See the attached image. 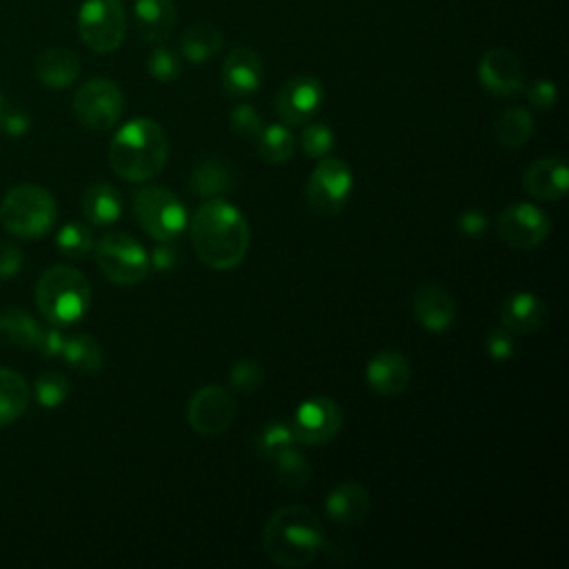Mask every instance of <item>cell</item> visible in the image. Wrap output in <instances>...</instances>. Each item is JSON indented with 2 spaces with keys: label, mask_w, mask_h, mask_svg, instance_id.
<instances>
[{
  "label": "cell",
  "mask_w": 569,
  "mask_h": 569,
  "mask_svg": "<svg viewBox=\"0 0 569 569\" xmlns=\"http://www.w3.org/2000/svg\"><path fill=\"white\" fill-rule=\"evenodd\" d=\"M191 240L204 267L213 271H229L244 260L251 231L242 211L218 196L207 198L198 207L191 220Z\"/></svg>",
  "instance_id": "obj_1"
},
{
  "label": "cell",
  "mask_w": 569,
  "mask_h": 569,
  "mask_svg": "<svg viewBox=\"0 0 569 569\" xmlns=\"http://www.w3.org/2000/svg\"><path fill=\"white\" fill-rule=\"evenodd\" d=\"M322 542V522L318 513L305 505L280 507L262 527L264 556L278 567H307L320 553Z\"/></svg>",
  "instance_id": "obj_2"
},
{
  "label": "cell",
  "mask_w": 569,
  "mask_h": 569,
  "mask_svg": "<svg viewBox=\"0 0 569 569\" xmlns=\"http://www.w3.org/2000/svg\"><path fill=\"white\" fill-rule=\"evenodd\" d=\"M167 156V133L151 118L129 120L109 142V164L129 182H144L158 176L164 169Z\"/></svg>",
  "instance_id": "obj_3"
},
{
  "label": "cell",
  "mask_w": 569,
  "mask_h": 569,
  "mask_svg": "<svg viewBox=\"0 0 569 569\" xmlns=\"http://www.w3.org/2000/svg\"><path fill=\"white\" fill-rule=\"evenodd\" d=\"M36 305L51 325H73L89 311V282L78 269L53 264L38 280Z\"/></svg>",
  "instance_id": "obj_4"
},
{
  "label": "cell",
  "mask_w": 569,
  "mask_h": 569,
  "mask_svg": "<svg viewBox=\"0 0 569 569\" xmlns=\"http://www.w3.org/2000/svg\"><path fill=\"white\" fill-rule=\"evenodd\" d=\"M58 218V204L53 196L38 184H20L4 193L0 202L2 227L18 238H42Z\"/></svg>",
  "instance_id": "obj_5"
},
{
  "label": "cell",
  "mask_w": 569,
  "mask_h": 569,
  "mask_svg": "<svg viewBox=\"0 0 569 569\" xmlns=\"http://www.w3.org/2000/svg\"><path fill=\"white\" fill-rule=\"evenodd\" d=\"M131 209L138 224L158 242H171L187 227V209L173 191L160 184H147L131 198Z\"/></svg>",
  "instance_id": "obj_6"
},
{
  "label": "cell",
  "mask_w": 569,
  "mask_h": 569,
  "mask_svg": "<svg viewBox=\"0 0 569 569\" xmlns=\"http://www.w3.org/2000/svg\"><path fill=\"white\" fill-rule=\"evenodd\" d=\"M96 262L107 280L131 287L149 273V253L129 233H104L96 244Z\"/></svg>",
  "instance_id": "obj_7"
},
{
  "label": "cell",
  "mask_w": 569,
  "mask_h": 569,
  "mask_svg": "<svg viewBox=\"0 0 569 569\" xmlns=\"http://www.w3.org/2000/svg\"><path fill=\"white\" fill-rule=\"evenodd\" d=\"M127 33L122 0H84L78 11V36L96 53L116 51Z\"/></svg>",
  "instance_id": "obj_8"
},
{
  "label": "cell",
  "mask_w": 569,
  "mask_h": 569,
  "mask_svg": "<svg viewBox=\"0 0 569 569\" xmlns=\"http://www.w3.org/2000/svg\"><path fill=\"white\" fill-rule=\"evenodd\" d=\"M353 191V171L342 158L325 156L307 180V202L320 216H336L349 202Z\"/></svg>",
  "instance_id": "obj_9"
},
{
  "label": "cell",
  "mask_w": 569,
  "mask_h": 569,
  "mask_svg": "<svg viewBox=\"0 0 569 569\" xmlns=\"http://www.w3.org/2000/svg\"><path fill=\"white\" fill-rule=\"evenodd\" d=\"M124 111L120 87L109 78L87 80L73 96V113L91 131L111 129Z\"/></svg>",
  "instance_id": "obj_10"
},
{
  "label": "cell",
  "mask_w": 569,
  "mask_h": 569,
  "mask_svg": "<svg viewBox=\"0 0 569 569\" xmlns=\"http://www.w3.org/2000/svg\"><path fill=\"white\" fill-rule=\"evenodd\" d=\"M342 427V409L329 396H311L302 400L293 413L291 431L302 445H327Z\"/></svg>",
  "instance_id": "obj_11"
},
{
  "label": "cell",
  "mask_w": 569,
  "mask_h": 569,
  "mask_svg": "<svg viewBox=\"0 0 569 569\" xmlns=\"http://www.w3.org/2000/svg\"><path fill=\"white\" fill-rule=\"evenodd\" d=\"M236 418V398L222 385L200 387L187 405V422L196 433L218 436Z\"/></svg>",
  "instance_id": "obj_12"
},
{
  "label": "cell",
  "mask_w": 569,
  "mask_h": 569,
  "mask_svg": "<svg viewBox=\"0 0 569 569\" xmlns=\"http://www.w3.org/2000/svg\"><path fill=\"white\" fill-rule=\"evenodd\" d=\"M498 236L513 249H533L542 244L551 231L549 216L531 204V202H516L500 211L498 216Z\"/></svg>",
  "instance_id": "obj_13"
},
{
  "label": "cell",
  "mask_w": 569,
  "mask_h": 569,
  "mask_svg": "<svg viewBox=\"0 0 569 569\" xmlns=\"http://www.w3.org/2000/svg\"><path fill=\"white\" fill-rule=\"evenodd\" d=\"M322 82L313 76H293L276 93V113L284 124H307L322 104Z\"/></svg>",
  "instance_id": "obj_14"
},
{
  "label": "cell",
  "mask_w": 569,
  "mask_h": 569,
  "mask_svg": "<svg viewBox=\"0 0 569 569\" xmlns=\"http://www.w3.org/2000/svg\"><path fill=\"white\" fill-rule=\"evenodd\" d=\"M478 80L491 96L513 98L525 89V69L516 53L496 47L480 58Z\"/></svg>",
  "instance_id": "obj_15"
},
{
  "label": "cell",
  "mask_w": 569,
  "mask_h": 569,
  "mask_svg": "<svg viewBox=\"0 0 569 569\" xmlns=\"http://www.w3.org/2000/svg\"><path fill=\"white\" fill-rule=\"evenodd\" d=\"M411 313L422 329L440 333L449 329L456 318V300L445 287L436 282H425L418 284L413 291Z\"/></svg>",
  "instance_id": "obj_16"
},
{
  "label": "cell",
  "mask_w": 569,
  "mask_h": 569,
  "mask_svg": "<svg viewBox=\"0 0 569 569\" xmlns=\"http://www.w3.org/2000/svg\"><path fill=\"white\" fill-rule=\"evenodd\" d=\"M365 378L378 396H400L411 382V365L396 349H382L367 362Z\"/></svg>",
  "instance_id": "obj_17"
},
{
  "label": "cell",
  "mask_w": 569,
  "mask_h": 569,
  "mask_svg": "<svg viewBox=\"0 0 569 569\" xmlns=\"http://www.w3.org/2000/svg\"><path fill=\"white\" fill-rule=\"evenodd\" d=\"M264 76L260 56L251 47H236L222 62V89L233 98H244L258 91Z\"/></svg>",
  "instance_id": "obj_18"
},
{
  "label": "cell",
  "mask_w": 569,
  "mask_h": 569,
  "mask_svg": "<svg viewBox=\"0 0 569 569\" xmlns=\"http://www.w3.org/2000/svg\"><path fill=\"white\" fill-rule=\"evenodd\" d=\"M522 187L538 200H562L569 187V169L565 158L545 156L531 162L522 173Z\"/></svg>",
  "instance_id": "obj_19"
},
{
  "label": "cell",
  "mask_w": 569,
  "mask_h": 569,
  "mask_svg": "<svg viewBox=\"0 0 569 569\" xmlns=\"http://www.w3.org/2000/svg\"><path fill=\"white\" fill-rule=\"evenodd\" d=\"M545 322L547 305L531 291H516L500 307V327H505L509 333H536Z\"/></svg>",
  "instance_id": "obj_20"
},
{
  "label": "cell",
  "mask_w": 569,
  "mask_h": 569,
  "mask_svg": "<svg viewBox=\"0 0 569 569\" xmlns=\"http://www.w3.org/2000/svg\"><path fill=\"white\" fill-rule=\"evenodd\" d=\"M371 507V498L369 491L356 482V480H347L336 485L325 500V513L338 522V525H360Z\"/></svg>",
  "instance_id": "obj_21"
},
{
  "label": "cell",
  "mask_w": 569,
  "mask_h": 569,
  "mask_svg": "<svg viewBox=\"0 0 569 569\" xmlns=\"http://www.w3.org/2000/svg\"><path fill=\"white\" fill-rule=\"evenodd\" d=\"M133 20L138 36L149 44H164L176 27L173 0H136Z\"/></svg>",
  "instance_id": "obj_22"
},
{
  "label": "cell",
  "mask_w": 569,
  "mask_h": 569,
  "mask_svg": "<svg viewBox=\"0 0 569 569\" xmlns=\"http://www.w3.org/2000/svg\"><path fill=\"white\" fill-rule=\"evenodd\" d=\"M36 76L44 87L67 89L80 76V60L71 49L51 47L38 56Z\"/></svg>",
  "instance_id": "obj_23"
},
{
  "label": "cell",
  "mask_w": 569,
  "mask_h": 569,
  "mask_svg": "<svg viewBox=\"0 0 569 569\" xmlns=\"http://www.w3.org/2000/svg\"><path fill=\"white\" fill-rule=\"evenodd\" d=\"M82 213L91 224L104 227L120 218L122 213V200L113 184L109 182H93L82 193Z\"/></svg>",
  "instance_id": "obj_24"
},
{
  "label": "cell",
  "mask_w": 569,
  "mask_h": 569,
  "mask_svg": "<svg viewBox=\"0 0 569 569\" xmlns=\"http://www.w3.org/2000/svg\"><path fill=\"white\" fill-rule=\"evenodd\" d=\"M222 33L209 22H196L180 36V53L191 64H202L222 49Z\"/></svg>",
  "instance_id": "obj_25"
},
{
  "label": "cell",
  "mask_w": 569,
  "mask_h": 569,
  "mask_svg": "<svg viewBox=\"0 0 569 569\" xmlns=\"http://www.w3.org/2000/svg\"><path fill=\"white\" fill-rule=\"evenodd\" d=\"M189 187L202 198H218L233 187V171L222 160H202L191 169Z\"/></svg>",
  "instance_id": "obj_26"
},
{
  "label": "cell",
  "mask_w": 569,
  "mask_h": 569,
  "mask_svg": "<svg viewBox=\"0 0 569 569\" xmlns=\"http://www.w3.org/2000/svg\"><path fill=\"white\" fill-rule=\"evenodd\" d=\"M42 327L18 307L0 309V338L20 349H36Z\"/></svg>",
  "instance_id": "obj_27"
},
{
  "label": "cell",
  "mask_w": 569,
  "mask_h": 569,
  "mask_svg": "<svg viewBox=\"0 0 569 569\" xmlns=\"http://www.w3.org/2000/svg\"><path fill=\"white\" fill-rule=\"evenodd\" d=\"M29 393V385L18 371L0 369V429L27 411Z\"/></svg>",
  "instance_id": "obj_28"
},
{
  "label": "cell",
  "mask_w": 569,
  "mask_h": 569,
  "mask_svg": "<svg viewBox=\"0 0 569 569\" xmlns=\"http://www.w3.org/2000/svg\"><path fill=\"white\" fill-rule=\"evenodd\" d=\"M60 356L64 358V362L71 369H76L78 373H84V376L98 373L104 362L102 347L89 333H76V336L67 338Z\"/></svg>",
  "instance_id": "obj_29"
},
{
  "label": "cell",
  "mask_w": 569,
  "mask_h": 569,
  "mask_svg": "<svg viewBox=\"0 0 569 569\" xmlns=\"http://www.w3.org/2000/svg\"><path fill=\"white\" fill-rule=\"evenodd\" d=\"M533 136V116L525 107H509L496 120V138L502 147L518 149Z\"/></svg>",
  "instance_id": "obj_30"
},
{
  "label": "cell",
  "mask_w": 569,
  "mask_h": 569,
  "mask_svg": "<svg viewBox=\"0 0 569 569\" xmlns=\"http://www.w3.org/2000/svg\"><path fill=\"white\" fill-rule=\"evenodd\" d=\"M258 153L269 164H282L296 153V138L282 122L267 124L258 136Z\"/></svg>",
  "instance_id": "obj_31"
},
{
  "label": "cell",
  "mask_w": 569,
  "mask_h": 569,
  "mask_svg": "<svg viewBox=\"0 0 569 569\" xmlns=\"http://www.w3.org/2000/svg\"><path fill=\"white\" fill-rule=\"evenodd\" d=\"M276 478L282 487L287 489H302L309 485L311 480V465L309 460L300 453L298 445L289 447L287 451H282L280 456H276L271 460Z\"/></svg>",
  "instance_id": "obj_32"
},
{
  "label": "cell",
  "mask_w": 569,
  "mask_h": 569,
  "mask_svg": "<svg viewBox=\"0 0 569 569\" xmlns=\"http://www.w3.org/2000/svg\"><path fill=\"white\" fill-rule=\"evenodd\" d=\"M256 449L260 451L262 458H267L269 462L280 456L282 451H287L289 447H296L300 445L291 431V425H284V422H269L264 425L258 433H256V440H253Z\"/></svg>",
  "instance_id": "obj_33"
},
{
  "label": "cell",
  "mask_w": 569,
  "mask_h": 569,
  "mask_svg": "<svg viewBox=\"0 0 569 569\" xmlns=\"http://www.w3.org/2000/svg\"><path fill=\"white\" fill-rule=\"evenodd\" d=\"M56 247L67 258H84L93 249L91 229L82 222H67L56 236Z\"/></svg>",
  "instance_id": "obj_34"
},
{
  "label": "cell",
  "mask_w": 569,
  "mask_h": 569,
  "mask_svg": "<svg viewBox=\"0 0 569 569\" xmlns=\"http://www.w3.org/2000/svg\"><path fill=\"white\" fill-rule=\"evenodd\" d=\"M333 142H336V136L327 122H309L300 136V147L305 156L316 160L329 156L333 149Z\"/></svg>",
  "instance_id": "obj_35"
},
{
  "label": "cell",
  "mask_w": 569,
  "mask_h": 569,
  "mask_svg": "<svg viewBox=\"0 0 569 569\" xmlns=\"http://www.w3.org/2000/svg\"><path fill=\"white\" fill-rule=\"evenodd\" d=\"M69 391H71L69 380L58 371H42L36 378V398L47 409L62 405L67 400Z\"/></svg>",
  "instance_id": "obj_36"
},
{
  "label": "cell",
  "mask_w": 569,
  "mask_h": 569,
  "mask_svg": "<svg viewBox=\"0 0 569 569\" xmlns=\"http://www.w3.org/2000/svg\"><path fill=\"white\" fill-rule=\"evenodd\" d=\"M147 69L153 80L173 82L180 76L182 64H180V58L176 51H171L164 44H156V49L151 51V56L147 60Z\"/></svg>",
  "instance_id": "obj_37"
},
{
  "label": "cell",
  "mask_w": 569,
  "mask_h": 569,
  "mask_svg": "<svg viewBox=\"0 0 569 569\" xmlns=\"http://www.w3.org/2000/svg\"><path fill=\"white\" fill-rule=\"evenodd\" d=\"M229 124H231L233 133L244 138V140H258V136L264 129L260 111L256 107H251V104H238L229 113Z\"/></svg>",
  "instance_id": "obj_38"
},
{
  "label": "cell",
  "mask_w": 569,
  "mask_h": 569,
  "mask_svg": "<svg viewBox=\"0 0 569 569\" xmlns=\"http://www.w3.org/2000/svg\"><path fill=\"white\" fill-rule=\"evenodd\" d=\"M229 380L236 389H240L244 393H251L264 382V371L256 360H238L229 369Z\"/></svg>",
  "instance_id": "obj_39"
},
{
  "label": "cell",
  "mask_w": 569,
  "mask_h": 569,
  "mask_svg": "<svg viewBox=\"0 0 569 569\" xmlns=\"http://www.w3.org/2000/svg\"><path fill=\"white\" fill-rule=\"evenodd\" d=\"M485 351L489 353L491 360L505 362L511 360V356L516 353V342H513V333H509L505 327H496L485 336Z\"/></svg>",
  "instance_id": "obj_40"
},
{
  "label": "cell",
  "mask_w": 569,
  "mask_h": 569,
  "mask_svg": "<svg viewBox=\"0 0 569 569\" xmlns=\"http://www.w3.org/2000/svg\"><path fill=\"white\" fill-rule=\"evenodd\" d=\"M527 100H529V104H533V107L540 109V111L551 109V107L556 104V100H558V89H556V84H553L551 80L540 78V80H536V82L529 84V89H527Z\"/></svg>",
  "instance_id": "obj_41"
},
{
  "label": "cell",
  "mask_w": 569,
  "mask_h": 569,
  "mask_svg": "<svg viewBox=\"0 0 569 569\" xmlns=\"http://www.w3.org/2000/svg\"><path fill=\"white\" fill-rule=\"evenodd\" d=\"M178 260H180V256L171 247V242H158L149 253V269H153L158 273H167L178 264Z\"/></svg>",
  "instance_id": "obj_42"
},
{
  "label": "cell",
  "mask_w": 569,
  "mask_h": 569,
  "mask_svg": "<svg viewBox=\"0 0 569 569\" xmlns=\"http://www.w3.org/2000/svg\"><path fill=\"white\" fill-rule=\"evenodd\" d=\"M487 227H489V220H487V216H485L482 211H478V209H467V211H462V213L458 216V231H460L462 236H467V238H480V236H485Z\"/></svg>",
  "instance_id": "obj_43"
},
{
  "label": "cell",
  "mask_w": 569,
  "mask_h": 569,
  "mask_svg": "<svg viewBox=\"0 0 569 569\" xmlns=\"http://www.w3.org/2000/svg\"><path fill=\"white\" fill-rule=\"evenodd\" d=\"M24 253L18 244L0 242V278H11L20 271Z\"/></svg>",
  "instance_id": "obj_44"
},
{
  "label": "cell",
  "mask_w": 569,
  "mask_h": 569,
  "mask_svg": "<svg viewBox=\"0 0 569 569\" xmlns=\"http://www.w3.org/2000/svg\"><path fill=\"white\" fill-rule=\"evenodd\" d=\"M64 340L67 336H62V331H58L56 327H49V329H42L40 333V340L36 345V351L44 358H56L62 353V347H64Z\"/></svg>",
  "instance_id": "obj_45"
},
{
  "label": "cell",
  "mask_w": 569,
  "mask_h": 569,
  "mask_svg": "<svg viewBox=\"0 0 569 569\" xmlns=\"http://www.w3.org/2000/svg\"><path fill=\"white\" fill-rule=\"evenodd\" d=\"M0 129L7 136H22L29 129V116L20 109H7L4 118L0 120Z\"/></svg>",
  "instance_id": "obj_46"
},
{
  "label": "cell",
  "mask_w": 569,
  "mask_h": 569,
  "mask_svg": "<svg viewBox=\"0 0 569 569\" xmlns=\"http://www.w3.org/2000/svg\"><path fill=\"white\" fill-rule=\"evenodd\" d=\"M4 113H7V102H4V98H2V93H0V120L4 118Z\"/></svg>",
  "instance_id": "obj_47"
}]
</instances>
